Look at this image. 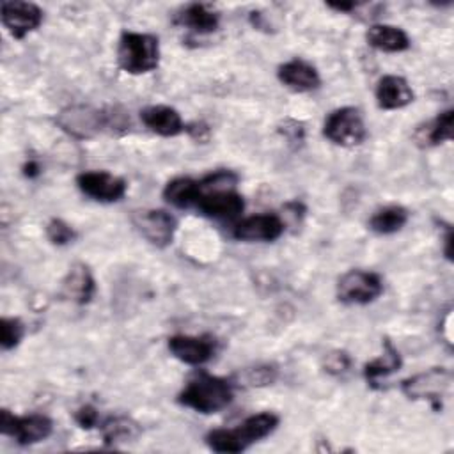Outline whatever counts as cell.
I'll return each mask as SVG.
<instances>
[{"instance_id":"obj_11","label":"cell","mask_w":454,"mask_h":454,"mask_svg":"<svg viewBox=\"0 0 454 454\" xmlns=\"http://www.w3.org/2000/svg\"><path fill=\"white\" fill-rule=\"evenodd\" d=\"M57 124L74 138H90L105 131V110L90 106H67L57 115Z\"/></svg>"},{"instance_id":"obj_10","label":"cell","mask_w":454,"mask_h":454,"mask_svg":"<svg viewBox=\"0 0 454 454\" xmlns=\"http://www.w3.org/2000/svg\"><path fill=\"white\" fill-rule=\"evenodd\" d=\"M80 192L98 202H117L126 193V181L106 170H89L76 176Z\"/></svg>"},{"instance_id":"obj_20","label":"cell","mask_w":454,"mask_h":454,"mask_svg":"<svg viewBox=\"0 0 454 454\" xmlns=\"http://www.w3.org/2000/svg\"><path fill=\"white\" fill-rule=\"evenodd\" d=\"M365 39L369 46L387 53H399L410 48L408 34L401 27H394V25H385V23L371 25L369 30L365 32Z\"/></svg>"},{"instance_id":"obj_14","label":"cell","mask_w":454,"mask_h":454,"mask_svg":"<svg viewBox=\"0 0 454 454\" xmlns=\"http://www.w3.org/2000/svg\"><path fill=\"white\" fill-rule=\"evenodd\" d=\"M197 207L207 218L232 220V218H238L243 213L245 200L234 190H218V192L202 193Z\"/></svg>"},{"instance_id":"obj_15","label":"cell","mask_w":454,"mask_h":454,"mask_svg":"<svg viewBox=\"0 0 454 454\" xmlns=\"http://www.w3.org/2000/svg\"><path fill=\"white\" fill-rule=\"evenodd\" d=\"M277 78L282 85L294 92H309L317 89L321 83L317 69L301 59H293L278 66Z\"/></svg>"},{"instance_id":"obj_13","label":"cell","mask_w":454,"mask_h":454,"mask_svg":"<svg viewBox=\"0 0 454 454\" xmlns=\"http://www.w3.org/2000/svg\"><path fill=\"white\" fill-rule=\"evenodd\" d=\"M284 232V222L271 213L252 215L243 218L236 227L232 236L241 241H275Z\"/></svg>"},{"instance_id":"obj_16","label":"cell","mask_w":454,"mask_h":454,"mask_svg":"<svg viewBox=\"0 0 454 454\" xmlns=\"http://www.w3.org/2000/svg\"><path fill=\"white\" fill-rule=\"evenodd\" d=\"M376 103L381 110L404 108L413 101V90L406 78L397 74H385L376 85Z\"/></svg>"},{"instance_id":"obj_5","label":"cell","mask_w":454,"mask_h":454,"mask_svg":"<svg viewBox=\"0 0 454 454\" xmlns=\"http://www.w3.org/2000/svg\"><path fill=\"white\" fill-rule=\"evenodd\" d=\"M323 135L337 145L353 147L365 140V124L355 106H342L328 114L323 124Z\"/></svg>"},{"instance_id":"obj_26","label":"cell","mask_w":454,"mask_h":454,"mask_svg":"<svg viewBox=\"0 0 454 454\" xmlns=\"http://www.w3.org/2000/svg\"><path fill=\"white\" fill-rule=\"evenodd\" d=\"M278 376V371L275 365H255L241 369L238 374H234V381L243 387H266L271 385Z\"/></svg>"},{"instance_id":"obj_23","label":"cell","mask_w":454,"mask_h":454,"mask_svg":"<svg viewBox=\"0 0 454 454\" xmlns=\"http://www.w3.org/2000/svg\"><path fill=\"white\" fill-rule=\"evenodd\" d=\"M401 367V355L399 351L392 346V342L388 339H385L383 342V353L371 360L369 364H365L364 367V378L367 380V383L371 387H376L378 380L387 378L388 374H392L394 371H397Z\"/></svg>"},{"instance_id":"obj_3","label":"cell","mask_w":454,"mask_h":454,"mask_svg":"<svg viewBox=\"0 0 454 454\" xmlns=\"http://www.w3.org/2000/svg\"><path fill=\"white\" fill-rule=\"evenodd\" d=\"M119 67L129 74H144L160 64V43L153 34L126 30L117 46Z\"/></svg>"},{"instance_id":"obj_25","label":"cell","mask_w":454,"mask_h":454,"mask_svg":"<svg viewBox=\"0 0 454 454\" xmlns=\"http://www.w3.org/2000/svg\"><path fill=\"white\" fill-rule=\"evenodd\" d=\"M408 222V211L403 206L392 204L378 209L371 220L369 229L376 234H394L401 231Z\"/></svg>"},{"instance_id":"obj_2","label":"cell","mask_w":454,"mask_h":454,"mask_svg":"<svg viewBox=\"0 0 454 454\" xmlns=\"http://www.w3.org/2000/svg\"><path fill=\"white\" fill-rule=\"evenodd\" d=\"M234 397L232 383L207 372L195 374L179 392L177 403L199 413H216L231 404Z\"/></svg>"},{"instance_id":"obj_32","label":"cell","mask_w":454,"mask_h":454,"mask_svg":"<svg viewBox=\"0 0 454 454\" xmlns=\"http://www.w3.org/2000/svg\"><path fill=\"white\" fill-rule=\"evenodd\" d=\"M330 9H335L339 12H349L356 7V2H328L326 4Z\"/></svg>"},{"instance_id":"obj_6","label":"cell","mask_w":454,"mask_h":454,"mask_svg":"<svg viewBox=\"0 0 454 454\" xmlns=\"http://www.w3.org/2000/svg\"><path fill=\"white\" fill-rule=\"evenodd\" d=\"M0 431L2 434L14 438L20 445H32L51 434L53 422L41 413L18 417L4 408L0 411Z\"/></svg>"},{"instance_id":"obj_9","label":"cell","mask_w":454,"mask_h":454,"mask_svg":"<svg viewBox=\"0 0 454 454\" xmlns=\"http://www.w3.org/2000/svg\"><path fill=\"white\" fill-rule=\"evenodd\" d=\"M0 18L14 39H23L43 23V11L32 2L5 0L0 5Z\"/></svg>"},{"instance_id":"obj_4","label":"cell","mask_w":454,"mask_h":454,"mask_svg":"<svg viewBox=\"0 0 454 454\" xmlns=\"http://www.w3.org/2000/svg\"><path fill=\"white\" fill-rule=\"evenodd\" d=\"M452 376L443 367H431L424 372H419L415 376L406 378L401 383V390L408 399L413 401H429L433 410L442 408L443 395L447 394L450 387Z\"/></svg>"},{"instance_id":"obj_28","label":"cell","mask_w":454,"mask_h":454,"mask_svg":"<svg viewBox=\"0 0 454 454\" xmlns=\"http://www.w3.org/2000/svg\"><path fill=\"white\" fill-rule=\"evenodd\" d=\"M46 236L53 245H67L76 238L74 229L60 218H51L46 225Z\"/></svg>"},{"instance_id":"obj_27","label":"cell","mask_w":454,"mask_h":454,"mask_svg":"<svg viewBox=\"0 0 454 454\" xmlns=\"http://www.w3.org/2000/svg\"><path fill=\"white\" fill-rule=\"evenodd\" d=\"M25 326L18 317H2L0 321V344L2 349H14L23 339Z\"/></svg>"},{"instance_id":"obj_17","label":"cell","mask_w":454,"mask_h":454,"mask_svg":"<svg viewBox=\"0 0 454 454\" xmlns=\"http://www.w3.org/2000/svg\"><path fill=\"white\" fill-rule=\"evenodd\" d=\"M96 282L90 268L83 262H74L62 280V296L78 305H85L92 300Z\"/></svg>"},{"instance_id":"obj_7","label":"cell","mask_w":454,"mask_h":454,"mask_svg":"<svg viewBox=\"0 0 454 454\" xmlns=\"http://www.w3.org/2000/svg\"><path fill=\"white\" fill-rule=\"evenodd\" d=\"M383 293V280L374 271L349 270L337 282V298L348 305H367Z\"/></svg>"},{"instance_id":"obj_24","label":"cell","mask_w":454,"mask_h":454,"mask_svg":"<svg viewBox=\"0 0 454 454\" xmlns=\"http://www.w3.org/2000/svg\"><path fill=\"white\" fill-rule=\"evenodd\" d=\"M101 434L105 443L131 442L140 434V426L131 417L112 415L101 422Z\"/></svg>"},{"instance_id":"obj_1","label":"cell","mask_w":454,"mask_h":454,"mask_svg":"<svg viewBox=\"0 0 454 454\" xmlns=\"http://www.w3.org/2000/svg\"><path fill=\"white\" fill-rule=\"evenodd\" d=\"M278 422L280 420L275 413L261 411V413L247 417L234 429H225V427L211 429L206 434V443L215 452L236 454V452L245 450L252 443L270 436L277 429Z\"/></svg>"},{"instance_id":"obj_21","label":"cell","mask_w":454,"mask_h":454,"mask_svg":"<svg viewBox=\"0 0 454 454\" xmlns=\"http://www.w3.org/2000/svg\"><path fill=\"white\" fill-rule=\"evenodd\" d=\"M202 197L200 181L192 177H176L168 181L163 188V199L176 207H192L197 206Z\"/></svg>"},{"instance_id":"obj_29","label":"cell","mask_w":454,"mask_h":454,"mask_svg":"<svg viewBox=\"0 0 454 454\" xmlns=\"http://www.w3.org/2000/svg\"><path fill=\"white\" fill-rule=\"evenodd\" d=\"M325 367L330 374H335V376H340L344 372L349 371L351 367V358L348 356V353L344 351H333L330 355H326L325 358Z\"/></svg>"},{"instance_id":"obj_19","label":"cell","mask_w":454,"mask_h":454,"mask_svg":"<svg viewBox=\"0 0 454 454\" xmlns=\"http://www.w3.org/2000/svg\"><path fill=\"white\" fill-rule=\"evenodd\" d=\"M452 126H454V112L443 110L434 119L417 126L413 133V140L419 147H433L452 138Z\"/></svg>"},{"instance_id":"obj_8","label":"cell","mask_w":454,"mask_h":454,"mask_svg":"<svg viewBox=\"0 0 454 454\" xmlns=\"http://www.w3.org/2000/svg\"><path fill=\"white\" fill-rule=\"evenodd\" d=\"M133 225L154 247L165 248L172 243L177 222L165 209H140L133 211Z\"/></svg>"},{"instance_id":"obj_22","label":"cell","mask_w":454,"mask_h":454,"mask_svg":"<svg viewBox=\"0 0 454 454\" xmlns=\"http://www.w3.org/2000/svg\"><path fill=\"white\" fill-rule=\"evenodd\" d=\"M177 21L197 34H209L218 28L220 14L206 4H190L177 14Z\"/></svg>"},{"instance_id":"obj_18","label":"cell","mask_w":454,"mask_h":454,"mask_svg":"<svg viewBox=\"0 0 454 454\" xmlns=\"http://www.w3.org/2000/svg\"><path fill=\"white\" fill-rule=\"evenodd\" d=\"M140 119L153 133L160 137H176L184 131L181 114L167 105H153L140 112Z\"/></svg>"},{"instance_id":"obj_30","label":"cell","mask_w":454,"mask_h":454,"mask_svg":"<svg viewBox=\"0 0 454 454\" xmlns=\"http://www.w3.org/2000/svg\"><path fill=\"white\" fill-rule=\"evenodd\" d=\"M74 420H76V424H78L80 427L90 429V427H94V426L98 424L99 415H98V411H96L94 406L85 404V406H82V408L74 413Z\"/></svg>"},{"instance_id":"obj_31","label":"cell","mask_w":454,"mask_h":454,"mask_svg":"<svg viewBox=\"0 0 454 454\" xmlns=\"http://www.w3.org/2000/svg\"><path fill=\"white\" fill-rule=\"evenodd\" d=\"M184 129L197 140H207L209 137V128L204 122H193L190 126H184Z\"/></svg>"},{"instance_id":"obj_33","label":"cell","mask_w":454,"mask_h":454,"mask_svg":"<svg viewBox=\"0 0 454 454\" xmlns=\"http://www.w3.org/2000/svg\"><path fill=\"white\" fill-rule=\"evenodd\" d=\"M23 174H25L27 177L37 176V174H39V165H37V161H34V160L27 161V163L23 165Z\"/></svg>"},{"instance_id":"obj_12","label":"cell","mask_w":454,"mask_h":454,"mask_svg":"<svg viewBox=\"0 0 454 454\" xmlns=\"http://www.w3.org/2000/svg\"><path fill=\"white\" fill-rule=\"evenodd\" d=\"M168 349L183 364L202 365L213 358L216 342L209 335H172Z\"/></svg>"}]
</instances>
